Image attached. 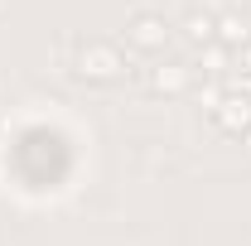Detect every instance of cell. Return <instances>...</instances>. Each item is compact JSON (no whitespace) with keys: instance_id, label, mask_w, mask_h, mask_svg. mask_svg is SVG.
I'll return each instance as SVG.
<instances>
[{"instance_id":"obj_6","label":"cell","mask_w":251,"mask_h":246,"mask_svg":"<svg viewBox=\"0 0 251 246\" xmlns=\"http://www.w3.org/2000/svg\"><path fill=\"white\" fill-rule=\"evenodd\" d=\"M184 87H188V68H179V63H169V68H159V73H155V92L179 97Z\"/></svg>"},{"instance_id":"obj_8","label":"cell","mask_w":251,"mask_h":246,"mask_svg":"<svg viewBox=\"0 0 251 246\" xmlns=\"http://www.w3.org/2000/svg\"><path fill=\"white\" fill-rule=\"evenodd\" d=\"M242 68L251 73V44H242Z\"/></svg>"},{"instance_id":"obj_2","label":"cell","mask_w":251,"mask_h":246,"mask_svg":"<svg viewBox=\"0 0 251 246\" xmlns=\"http://www.w3.org/2000/svg\"><path fill=\"white\" fill-rule=\"evenodd\" d=\"M140 53H159L164 49V39H169V29H164V20L159 15H135V25H130V34H126Z\"/></svg>"},{"instance_id":"obj_3","label":"cell","mask_w":251,"mask_h":246,"mask_svg":"<svg viewBox=\"0 0 251 246\" xmlns=\"http://www.w3.org/2000/svg\"><path fill=\"white\" fill-rule=\"evenodd\" d=\"M218 125L227 130V135H242V130H251V97L242 92V97H222L218 101Z\"/></svg>"},{"instance_id":"obj_7","label":"cell","mask_w":251,"mask_h":246,"mask_svg":"<svg viewBox=\"0 0 251 246\" xmlns=\"http://www.w3.org/2000/svg\"><path fill=\"white\" fill-rule=\"evenodd\" d=\"M198 63H203L208 73H222V68H227V44H218V39H213V44H203Z\"/></svg>"},{"instance_id":"obj_9","label":"cell","mask_w":251,"mask_h":246,"mask_svg":"<svg viewBox=\"0 0 251 246\" xmlns=\"http://www.w3.org/2000/svg\"><path fill=\"white\" fill-rule=\"evenodd\" d=\"M247 150H251V130H247Z\"/></svg>"},{"instance_id":"obj_4","label":"cell","mask_w":251,"mask_h":246,"mask_svg":"<svg viewBox=\"0 0 251 246\" xmlns=\"http://www.w3.org/2000/svg\"><path fill=\"white\" fill-rule=\"evenodd\" d=\"M218 44H227V49L251 44V20H247V15H222V20H218Z\"/></svg>"},{"instance_id":"obj_1","label":"cell","mask_w":251,"mask_h":246,"mask_svg":"<svg viewBox=\"0 0 251 246\" xmlns=\"http://www.w3.org/2000/svg\"><path fill=\"white\" fill-rule=\"evenodd\" d=\"M126 63H121V53L111 49V44H87L82 53H77V73L82 77H92V82H106V77H116Z\"/></svg>"},{"instance_id":"obj_5","label":"cell","mask_w":251,"mask_h":246,"mask_svg":"<svg viewBox=\"0 0 251 246\" xmlns=\"http://www.w3.org/2000/svg\"><path fill=\"white\" fill-rule=\"evenodd\" d=\"M184 34L193 39V44H213V39H218V20H213V15H198V10H193V15L184 20Z\"/></svg>"}]
</instances>
